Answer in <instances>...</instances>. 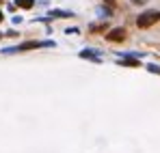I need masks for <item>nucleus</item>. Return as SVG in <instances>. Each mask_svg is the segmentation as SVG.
Here are the masks:
<instances>
[{
    "instance_id": "obj_1",
    "label": "nucleus",
    "mask_w": 160,
    "mask_h": 153,
    "mask_svg": "<svg viewBox=\"0 0 160 153\" xmlns=\"http://www.w3.org/2000/svg\"><path fill=\"white\" fill-rule=\"evenodd\" d=\"M156 20H158V13H145L143 20H138V26H147L152 22H156Z\"/></svg>"
}]
</instances>
